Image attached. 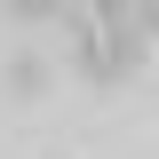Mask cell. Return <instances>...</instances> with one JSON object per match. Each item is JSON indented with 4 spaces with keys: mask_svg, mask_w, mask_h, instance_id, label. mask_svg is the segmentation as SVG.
Here are the masks:
<instances>
[{
    "mask_svg": "<svg viewBox=\"0 0 159 159\" xmlns=\"http://www.w3.org/2000/svg\"><path fill=\"white\" fill-rule=\"evenodd\" d=\"M8 88H16V96H48V64H40V56H16V64H8Z\"/></svg>",
    "mask_w": 159,
    "mask_h": 159,
    "instance_id": "obj_1",
    "label": "cell"
},
{
    "mask_svg": "<svg viewBox=\"0 0 159 159\" xmlns=\"http://www.w3.org/2000/svg\"><path fill=\"white\" fill-rule=\"evenodd\" d=\"M0 8H8V16H24V24H40V16H56L64 0H0Z\"/></svg>",
    "mask_w": 159,
    "mask_h": 159,
    "instance_id": "obj_2",
    "label": "cell"
},
{
    "mask_svg": "<svg viewBox=\"0 0 159 159\" xmlns=\"http://www.w3.org/2000/svg\"><path fill=\"white\" fill-rule=\"evenodd\" d=\"M80 8H88V24H103V16H119L127 0H80Z\"/></svg>",
    "mask_w": 159,
    "mask_h": 159,
    "instance_id": "obj_3",
    "label": "cell"
}]
</instances>
